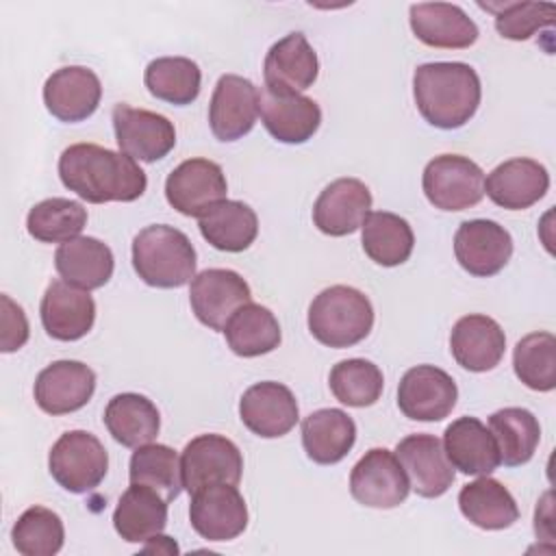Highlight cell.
I'll return each mask as SVG.
<instances>
[{"instance_id":"obj_1","label":"cell","mask_w":556,"mask_h":556,"mask_svg":"<svg viewBox=\"0 0 556 556\" xmlns=\"http://www.w3.org/2000/svg\"><path fill=\"white\" fill-rule=\"evenodd\" d=\"M61 182L91 204L132 202L146 193V172L124 152L74 143L59 156Z\"/></svg>"},{"instance_id":"obj_2","label":"cell","mask_w":556,"mask_h":556,"mask_svg":"<svg viewBox=\"0 0 556 556\" xmlns=\"http://www.w3.org/2000/svg\"><path fill=\"white\" fill-rule=\"evenodd\" d=\"M413 96L417 111L428 124L454 130L476 115L482 87L471 65L460 61H437L415 70Z\"/></svg>"},{"instance_id":"obj_3","label":"cell","mask_w":556,"mask_h":556,"mask_svg":"<svg viewBox=\"0 0 556 556\" xmlns=\"http://www.w3.org/2000/svg\"><path fill=\"white\" fill-rule=\"evenodd\" d=\"M132 267L150 287L178 289L195 276V250L182 230L152 224L132 239Z\"/></svg>"},{"instance_id":"obj_4","label":"cell","mask_w":556,"mask_h":556,"mask_svg":"<svg viewBox=\"0 0 556 556\" xmlns=\"http://www.w3.org/2000/svg\"><path fill=\"white\" fill-rule=\"evenodd\" d=\"M374 326L369 298L348 285H334L315 295L308 306V330L328 348H352L361 343Z\"/></svg>"},{"instance_id":"obj_5","label":"cell","mask_w":556,"mask_h":556,"mask_svg":"<svg viewBox=\"0 0 556 556\" xmlns=\"http://www.w3.org/2000/svg\"><path fill=\"white\" fill-rule=\"evenodd\" d=\"M50 476L70 493L93 491L106 476L109 454L87 430L63 432L48 454Z\"/></svg>"},{"instance_id":"obj_6","label":"cell","mask_w":556,"mask_h":556,"mask_svg":"<svg viewBox=\"0 0 556 556\" xmlns=\"http://www.w3.org/2000/svg\"><path fill=\"white\" fill-rule=\"evenodd\" d=\"M421 187L439 211H465L484 198V172L469 156L441 154L428 161Z\"/></svg>"},{"instance_id":"obj_7","label":"cell","mask_w":556,"mask_h":556,"mask_svg":"<svg viewBox=\"0 0 556 556\" xmlns=\"http://www.w3.org/2000/svg\"><path fill=\"white\" fill-rule=\"evenodd\" d=\"M241 471L243 456L239 447L222 434H200L191 439L180 456L182 489L189 495L217 482L239 484Z\"/></svg>"},{"instance_id":"obj_8","label":"cell","mask_w":556,"mask_h":556,"mask_svg":"<svg viewBox=\"0 0 556 556\" xmlns=\"http://www.w3.org/2000/svg\"><path fill=\"white\" fill-rule=\"evenodd\" d=\"M191 311L211 330L224 332L230 317L252 302L250 285L232 269H204L193 276L189 287Z\"/></svg>"},{"instance_id":"obj_9","label":"cell","mask_w":556,"mask_h":556,"mask_svg":"<svg viewBox=\"0 0 556 556\" xmlns=\"http://www.w3.org/2000/svg\"><path fill=\"white\" fill-rule=\"evenodd\" d=\"M408 478L393 452L387 447H374L352 467L350 493L369 508H395L408 497Z\"/></svg>"},{"instance_id":"obj_10","label":"cell","mask_w":556,"mask_h":556,"mask_svg":"<svg viewBox=\"0 0 556 556\" xmlns=\"http://www.w3.org/2000/svg\"><path fill=\"white\" fill-rule=\"evenodd\" d=\"M113 130L119 150L143 163L167 156L176 146V128L165 115L124 102L113 109Z\"/></svg>"},{"instance_id":"obj_11","label":"cell","mask_w":556,"mask_h":556,"mask_svg":"<svg viewBox=\"0 0 556 556\" xmlns=\"http://www.w3.org/2000/svg\"><path fill=\"white\" fill-rule=\"evenodd\" d=\"M224 169L208 159H187L165 180V198L172 208L187 217H202L213 204L226 200Z\"/></svg>"},{"instance_id":"obj_12","label":"cell","mask_w":556,"mask_h":556,"mask_svg":"<svg viewBox=\"0 0 556 556\" xmlns=\"http://www.w3.org/2000/svg\"><path fill=\"white\" fill-rule=\"evenodd\" d=\"M189 521L206 541H232L248 528V506L237 484H208L191 493Z\"/></svg>"},{"instance_id":"obj_13","label":"cell","mask_w":556,"mask_h":556,"mask_svg":"<svg viewBox=\"0 0 556 556\" xmlns=\"http://www.w3.org/2000/svg\"><path fill=\"white\" fill-rule=\"evenodd\" d=\"M458 389L454 378L434 367H410L397 387V406L413 421H441L456 406Z\"/></svg>"},{"instance_id":"obj_14","label":"cell","mask_w":556,"mask_h":556,"mask_svg":"<svg viewBox=\"0 0 556 556\" xmlns=\"http://www.w3.org/2000/svg\"><path fill=\"white\" fill-rule=\"evenodd\" d=\"M454 254L467 274L489 278L510 261L513 237L493 219H467L454 235Z\"/></svg>"},{"instance_id":"obj_15","label":"cell","mask_w":556,"mask_h":556,"mask_svg":"<svg viewBox=\"0 0 556 556\" xmlns=\"http://www.w3.org/2000/svg\"><path fill=\"white\" fill-rule=\"evenodd\" d=\"M239 417L256 437L278 439L295 428L300 408L289 387L265 380L245 389L239 402Z\"/></svg>"},{"instance_id":"obj_16","label":"cell","mask_w":556,"mask_h":556,"mask_svg":"<svg viewBox=\"0 0 556 556\" xmlns=\"http://www.w3.org/2000/svg\"><path fill=\"white\" fill-rule=\"evenodd\" d=\"M395 456L419 497H441L456 478L443 443L434 434L404 437L395 447Z\"/></svg>"},{"instance_id":"obj_17","label":"cell","mask_w":556,"mask_h":556,"mask_svg":"<svg viewBox=\"0 0 556 556\" xmlns=\"http://www.w3.org/2000/svg\"><path fill=\"white\" fill-rule=\"evenodd\" d=\"M258 117V89L252 80L224 74L211 96L208 124L219 141H237L248 135Z\"/></svg>"},{"instance_id":"obj_18","label":"cell","mask_w":556,"mask_h":556,"mask_svg":"<svg viewBox=\"0 0 556 556\" xmlns=\"http://www.w3.org/2000/svg\"><path fill=\"white\" fill-rule=\"evenodd\" d=\"M96 391V374L80 361H54L35 380V402L48 415L83 408Z\"/></svg>"},{"instance_id":"obj_19","label":"cell","mask_w":556,"mask_h":556,"mask_svg":"<svg viewBox=\"0 0 556 556\" xmlns=\"http://www.w3.org/2000/svg\"><path fill=\"white\" fill-rule=\"evenodd\" d=\"M371 208V191L358 178H337L315 200L313 222L328 237L356 232Z\"/></svg>"},{"instance_id":"obj_20","label":"cell","mask_w":556,"mask_h":556,"mask_svg":"<svg viewBox=\"0 0 556 556\" xmlns=\"http://www.w3.org/2000/svg\"><path fill=\"white\" fill-rule=\"evenodd\" d=\"M43 330L56 341L83 339L96 321V302L89 291L65 280H52L39 306Z\"/></svg>"},{"instance_id":"obj_21","label":"cell","mask_w":556,"mask_h":556,"mask_svg":"<svg viewBox=\"0 0 556 556\" xmlns=\"http://www.w3.org/2000/svg\"><path fill=\"white\" fill-rule=\"evenodd\" d=\"M100 78L83 65L52 72L43 85V104L61 122L74 124L91 117L100 104Z\"/></svg>"},{"instance_id":"obj_22","label":"cell","mask_w":556,"mask_h":556,"mask_svg":"<svg viewBox=\"0 0 556 556\" xmlns=\"http://www.w3.org/2000/svg\"><path fill=\"white\" fill-rule=\"evenodd\" d=\"M319 74V61L302 33H289L265 54V89L276 93H300L308 89Z\"/></svg>"},{"instance_id":"obj_23","label":"cell","mask_w":556,"mask_h":556,"mask_svg":"<svg viewBox=\"0 0 556 556\" xmlns=\"http://www.w3.org/2000/svg\"><path fill=\"white\" fill-rule=\"evenodd\" d=\"M258 113L267 132L280 143H304L321 124L319 104L302 93H276L261 89Z\"/></svg>"},{"instance_id":"obj_24","label":"cell","mask_w":556,"mask_h":556,"mask_svg":"<svg viewBox=\"0 0 556 556\" xmlns=\"http://www.w3.org/2000/svg\"><path fill=\"white\" fill-rule=\"evenodd\" d=\"M549 189L545 165L534 159L517 156L500 163L484 178V193L502 208L523 211L536 204Z\"/></svg>"},{"instance_id":"obj_25","label":"cell","mask_w":556,"mask_h":556,"mask_svg":"<svg viewBox=\"0 0 556 556\" xmlns=\"http://www.w3.org/2000/svg\"><path fill=\"white\" fill-rule=\"evenodd\" d=\"M413 35L430 46L445 50H463L476 43V22L456 4L447 2H419L408 11Z\"/></svg>"},{"instance_id":"obj_26","label":"cell","mask_w":556,"mask_h":556,"mask_svg":"<svg viewBox=\"0 0 556 556\" xmlns=\"http://www.w3.org/2000/svg\"><path fill=\"white\" fill-rule=\"evenodd\" d=\"M450 350L463 369L491 371L504 356L506 334L493 317L465 315L452 328Z\"/></svg>"},{"instance_id":"obj_27","label":"cell","mask_w":556,"mask_h":556,"mask_svg":"<svg viewBox=\"0 0 556 556\" xmlns=\"http://www.w3.org/2000/svg\"><path fill=\"white\" fill-rule=\"evenodd\" d=\"M441 443L447 460L460 473L489 476L502 465L491 430L476 417H458L452 421Z\"/></svg>"},{"instance_id":"obj_28","label":"cell","mask_w":556,"mask_h":556,"mask_svg":"<svg viewBox=\"0 0 556 556\" xmlns=\"http://www.w3.org/2000/svg\"><path fill=\"white\" fill-rule=\"evenodd\" d=\"M54 267L61 280L85 291L104 287L115 267L113 252L96 237H76L65 241L54 252Z\"/></svg>"},{"instance_id":"obj_29","label":"cell","mask_w":556,"mask_h":556,"mask_svg":"<svg viewBox=\"0 0 556 556\" xmlns=\"http://www.w3.org/2000/svg\"><path fill=\"white\" fill-rule=\"evenodd\" d=\"M167 504L169 502L154 489L130 484L113 510L115 532L126 543L152 541L167 526Z\"/></svg>"},{"instance_id":"obj_30","label":"cell","mask_w":556,"mask_h":556,"mask_svg":"<svg viewBox=\"0 0 556 556\" xmlns=\"http://www.w3.org/2000/svg\"><path fill=\"white\" fill-rule=\"evenodd\" d=\"M356 441V424L341 408H319L302 421V445L317 465H334Z\"/></svg>"},{"instance_id":"obj_31","label":"cell","mask_w":556,"mask_h":556,"mask_svg":"<svg viewBox=\"0 0 556 556\" xmlns=\"http://www.w3.org/2000/svg\"><path fill=\"white\" fill-rule=\"evenodd\" d=\"M104 426L124 447H141L156 439L161 430V415L146 395L119 393L111 397L104 408Z\"/></svg>"},{"instance_id":"obj_32","label":"cell","mask_w":556,"mask_h":556,"mask_svg":"<svg viewBox=\"0 0 556 556\" xmlns=\"http://www.w3.org/2000/svg\"><path fill=\"white\" fill-rule=\"evenodd\" d=\"M458 508L465 519L482 530H504L519 519V508L510 491L489 476H480L460 489Z\"/></svg>"},{"instance_id":"obj_33","label":"cell","mask_w":556,"mask_h":556,"mask_svg":"<svg viewBox=\"0 0 556 556\" xmlns=\"http://www.w3.org/2000/svg\"><path fill=\"white\" fill-rule=\"evenodd\" d=\"M202 237L222 252H243L258 235L256 213L239 200L213 204L198 222Z\"/></svg>"},{"instance_id":"obj_34","label":"cell","mask_w":556,"mask_h":556,"mask_svg":"<svg viewBox=\"0 0 556 556\" xmlns=\"http://www.w3.org/2000/svg\"><path fill=\"white\" fill-rule=\"evenodd\" d=\"M361 228L363 250L374 263L395 267L408 261L415 245V235L404 217L389 211H369Z\"/></svg>"},{"instance_id":"obj_35","label":"cell","mask_w":556,"mask_h":556,"mask_svg":"<svg viewBox=\"0 0 556 556\" xmlns=\"http://www.w3.org/2000/svg\"><path fill=\"white\" fill-rule=\"evenodd\" d=\"M489 430L497 443L500 460L506 467L526 465L541 441L539 419L519 406L500 408L489 417Z\"/></svg>"},{"instance_id":"obj_36","label":"cell","mask_w":556,"mask_h":556,"mask_svg":"<svg viewBox=\"0 0 556 556\" xmlns=\"http://www.w3.org/2000/svg\"><path fill=\"white\" fill-rule=\"evenodd\" d=\"M228 348L243 358L269 354L280 345V324L274 313L261 304L248 302L228 321L226 330Z\"/></svg>"},{"instance_id":"obj_37","label":"cell","mask_w":556,"mask_h":556,"mask_svg":"<svg viewBox=\"0 0 556 556\" xmlns=\"http://www.w3.org/2000/svg\"><path fill=\"white\" fill-rule=\"evenodd\" d=\"M143 83L156 100L185 106L198 98L202 72L187 56H161L148 63Z\"/></svg>"},{"instance_id":"obj_38","label":"cell","mask_w":556,"mask_h":556,"mask_svg":"<svg viewBox=\"0 0 556 556\" xmlns=\"http://www.w3.org/2000/svg\"><path fill=\"white\" fill-rule=\"evenodd\" d=\"M130 484H143L161 493L167 502L176 500L182 491L180 458L176 450L163 443H146L130 456L128 469Z\"/></svg>"},{"instance_id":"obj_39","label":"cell","mask_w":556,"mask_h":556,"mask_svg":"<svg viewBox=\"0 0 556 556\" xmlns=\"http://www.w3.org/2000/svg\"><path fill=\"white\" fill-rule=\"evenodd\" d=\"M87 226V208L67 198H48L26 215V230L41 243H65L76 239Z\"/></svg>"},{"instance_id":"obj_40","label":"cell","mask_w":556,"mask_h":556,"mask_svg":"<svg viewBox=\"0 0 556 556\" xmlns=\"http://www.w3.org/2000/svg\"><path fill=\"white\" fill-rule=\"evenodd\" d=\"M330 391L332 395L354 408L371 406L380 400L384 389V378L378 365L365 358H348L330 369Z\"/></svg>"},{"instance_id":"obj_41","label":"cell","mask_w":556,"mask_h":556,"mask_svg":"<svg viewBox=\"0 0 556 556\" xmlns=\"http://www.w3.org/2000/svg\"><path fill=\"white\" fill-rule=\"evenodd\" d=\"M517 378L532 391H552L556 387V337L552 332L526 334L513 352Z\"/></svg>"},{"instance_id":"obj_42","label":"cell","mask_w":556,"mask_h":556,"mask_svg":"<svg viewBox=\"0 0 556 556\" xmlns=\"http://www.w3.org/2000/svg\"><path fill=\"white\" fill-rule=\"evenodd\" d=\"M11 539L15 549L24 556H54L63 547L65 528L54 510L30 506L17 517Z\"/></svg>"},{"instance_id":"obj_43","label":"cell","mask_w":556,"mask_h":556,"mask_svg":"<svg viewBox=\"0 0 556 556\" xmlns=\"http://www.w3.org/2000/svg\"><path fill=\"white\" fill-rule=\"evenodd\" d=\"M482 9L495 15V30L504 39L526 41L536 30L552 26L556 17V7L549 2H504V4H482Z\"/></svg>"},{"instance_id":"obj_44","label":"cell","mask_w":556,"mask_h":556,"mask_svg":"<svg viewBox=\"0 0 556 556\" xmlns=\"http://www.w3.org/2000/svg\"><path fill=\"white\" fill-rule=\"evenodd\" d=\"M2 302V332H0V350L15 352L28 341V319L20 304H15L9 295L0 298Z\"/></svg>"}]
</instances>
